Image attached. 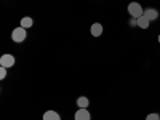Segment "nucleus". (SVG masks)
Returning a JSON list of instances; mask_svg holds the SVG:
<instances>
[{"label": "nucleus", "mask_w": 160, "mask_h": 120, "mask_svg": "<svg viewBox=\"0 0 160 120\" xmlns=\"http://www.w3.org/2000/svg\"><path fill=\"white\" fill-rule=\"evenodd\" d=\"M158 43H160V35H158Z\"/></svg>", "instance_id": "ddd939ff"}, {"label": "nucleus", "mask_w": 160, "mask_h": 120, "mask_svg": "<svg viewBox=\"0 0 160 120\" xmlns=\"http://www.w3.org/2000/svg\"><path fill=\"white\" fill-rule=\"evenodd\" d=\"M90 31H91V35L93 37H99V35H102V26L99 22H93Z\"/></svg>", "instance_id": "423d86ee"}, {"label": "nucleus", "mask_w": 160, "mask_h": 120, "mask_svg": "<svg viewBox=\"0 0 160 120\" xmlns=\"http://www.w3.org/2000/svg\"><path fill=\"white\" fill-rule=\"evenodd\" d=\"M32 24H34V21H32V18L31 16H24L22 19H21V28H24V29H29V28H32Z\"/></svg>", "instance_id": "9d476101"}, {"label": "nucleus", "mask_w": 160, "mask_h": 120, "mask_svg": "<svg viewBox=\"0 0 160 120\" xmlns=\"http://www.w3.org/2000/svg\"><path fill=\"white\" fill-rule=\"evenodd\" d=\"M128 13H130V16H131V18L138 19L139 16L144 15V8H142L138 2H131V3L128 5Z\"/></svg>", "instance_id": "f257e3e1"}, {"label": "nucleus", "mask_w": 160, "mask_h": 120, "mask_svg": "<svg viewBox=\"0 0 160 120\" xmlns=\"http://www.w3.org/2000/svg\"><path fill=\"white\" fill-rule=\"evenodd\" d=\"M149 24H151V21L146 18L144 15L138 18V28H141V29H148V28H149Z\"/></svg>", "instance_id": "1a4fd4ad"}, {"label": "nucleus", "mask_w": 160, "mask_h": 120, "mask_svg": "<svg viewBox=\"0 0 160 120\" xmlns=\"http://www.w3.org/2000/svg\"><path fill=\"white\" fill-rule=\"evenodd\" d=\"M43 120H61V117L56 111H47L43 114Z\"/></svg>", "instance_id": "0eeeda50"}, {"label": "nucleus", "mask_w": 160, "mask_h": 120, "mask_svg": "<svg viewBox=\"0 0 160 120\" xmlns=\"http://www.w3.org/2000/svg\"><path fill=\"white\" fill-rule=\"evenodd\" d=\"M15 62H16V59H15L13 55H2V56H0V68L10 69V68L15 66Z\"/></svg>", "instance_id": "7ed1b4c3"}, {"label": "nucleus", "mask_w": 160, "mask_h": 120, "mask_svg": "<svg viewBox=\"0 0 160 120\" xmlns=\"http://www.w3.org/2000/svg\"><path fill=\"white\" fill-rule=\"evenodd\" d=\"M7 77V68H0V78H5Z\"/></svg>", "instance_id": "f8f14e48"}, {"label": "nucleus", "mask_w": 160, "mask_h": 120, "mask_svg": "<svg viewBox=\"0 0 160 120\" xmlns=\"http://www.w3.org/2000/svg\"><path fill=\"white\" fill-rule=\"evenodd\" d=\"M26 37H28V32H26V29L21 28V26L16 28V29H13V32H11V40H13V42H16V43L24 42Z\"/></svg>", "instance_id": "f03ea898"}, {"label": "nucleus", "mask_w": 160, "mask_h": 120, "mask_svg": "<svg viewBox=\"0 0 160 120\" xmlns=\"http://www.w3.org/2000/svg\"><path fill=\"white\" fill-rule=\"evenodd\" d=\"M146 120H160V115L157 112H152V114H149L148 117H146Z\"/></svg>", "instance_id": "9b49d317"}, {"label": "nucleus", "mask_w": 160, "mask_h": 120, "mask_svg": "<svg viewBox=\"0 0 160 120\" xmlns=\"http://www.w3.org/2000/svg\"><path fill=\"white\" fill-rule=\"evenodd\" d=\"M75 120H91V115L88 112V109H78L74 115Z\"/></svg>", "instance_id": "20e7f679"}, {"label": "nucleus", "mask_w": 160, "mask_h": 120, "mask_svg": "<svg viewBox=\"0 0 160 120\" xmlns=\"http://www.w3.org/2000/svg\"><path fill=\"white\" fill-rule=\"evenodd\" d=\"M144 16L148 18L149 21H155V19L158 18V11H157L155 8H146V10H144Z\"/></svg>", "instance_id": "39448f33"}, {"label": "nucleus", "mask_w": 160, "mask_h": 120, "mask_svg": "<svg viewBox=\"0 0 160 120\" xmlns=\"http://www.w3.org/2000/svg\"><path fill=\"white\" fill-rule=\"evenodd\" d=\"M88 104H90V99L87 96H80L77 99V106H78V109H88Z\"/></svg>", "instance_id": "6e6552de"}]
</instances>
